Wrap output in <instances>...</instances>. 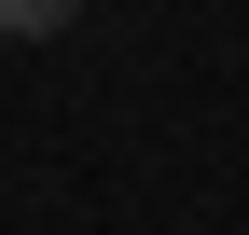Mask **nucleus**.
I'll return each instance as SVG.
<instances>
[{
  "instance_id": "obj_1",
  "label": "nucleus",
  "mask_w": 249,
  "mask_h": 235,
  "mask_svg": "<svg viewBox=\"0 0 249 235\" xmlns=\"http://www.w3.org/2000/svg\"><path fill=\"white\" fill-rule=\"evenodd\" d=\"M55 28H83V0H0V42H55Z\"/></svg>"
}]
</instances>
